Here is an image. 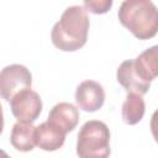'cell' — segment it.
<instances>
[{"label":"cell","instance_id":"6da1fadb","mask_svg":"<svg viewBox=\"0 0 158 158\" xmlns=\"http://www.w3.org/2000/svg\"><path fill=\"white\" fill-rule=\"evenodd\" d=\"M89 26L90 20L84 7L80 5L69 6L52 27V43L63 52H75L86 43Z\"/></svg>","mask_w":158,"mask_h":158},{"label":"cell","instance_id":"7a4b0ae2","mask_svg":"<svg viewBox=\"0 0 158 158\" xmlns=\"http://www.w3.org/2000/svg\"><path fill=\"white\" fill-rule=\"evenodd\" d=\"M117 17L136 38L149 40L158 32V11L149 0H125L121 2Z\"/></svg>","mask_w":158,"mask_h":158},{"label":"cell","instance_id":"3957f363","mask_svg":"<svg viewBox=\"0 0 158 158\" xmlns=\"http://www.w3.org/2000/svg\"><path fill=\"white\" fill-rule=\"evenodd\" d=\"M110 131L105 122L86 121L78 132L77 154L79 158H109Z\"/></svg>","mask_w":158,"mask_h":158},{"label":"cell","instance_id":"277c9868","mask_svg":"<svg viewBox=\"0 0 158 158\" xmlns=\"http://www.w3.org/2000/svg\"><path fill=\"white\" fill-rule=\"evenodd\" d=\"M32 74L22 64H10L0 70V98L10 101L17 93L30 89Z\"/></svg>","mask_w":158,"mask_h":158},{"label":"cell","instance_id":"5b68a950","mask_svg":"<svg viewBox=\"0 0 158 158\" xmlns=\"http://www.w3.org/2000/svg\"><path fill=\"white\" fill-rule=\"evenodd\" d=\"M10 107L17 122L32 123L42 111V99L40 94L31 88L25 89L10 100Z\"/></svg>","mask_w":158,"mask_h":158},{"label":"cell","instance_id":"8992f818","mask_svg":"<svg viewBox=\"0 0 158 158\" xmlns=\"http://www.w3.org/2000/svg\"><path fill=\"white\" fill-rule=\"evenodd\" d=\"M105 101V90L95 80L81 81L75 90V102L79 109L86 112H95L102 107Z\"/></svg>","mask_w":158,"mask_h":158},{"label":"cell","instance_id":"52a82bcc","mask_svg":"<svg viewBox=\"0 0 158 158\" xmlns=\"http://www.w3.org/2000/svg\"><path fill=\"white\" fill-rule=\"evenodd\" d=\"M47 121L67 135L77 127L79 111L70 102H58L51 109Z\"/></svg>","mask_w":158,"mask_h":158},{"label":"cell","instance_id":"ba28073f","mask_svg":"<svg viewBox=\"0 0 158 158\" xmlns=\"http://www.w3.org/2000/svg\"><path fill=\"white\" fill-rule=\"evenodd\" d=\"M116 79L127 93H136L143 95L148 93L151 88V84L143 81L137 74L133 65V59H127L118 65L116 70Z\"/></svg>","mask_w":158,"mask_h":158},{"label":"cell","instance_id":"9c48e42d","mask_svg":"<svg viewBox=\"0 0 158 158\" xmlns=\"http://www.w3.org/2000/svg\"><path fill=\"white\" fill-rule=\"evenodd\" d=\"M65 141V133L59 128L49 123L48 121L42 122L36 127L35 142L36 146L46 152H54L59 149Z\"/></svg>","mask_w":158,"mask_h":158},{"label":"cell","instance_id":"30bf717a","mask_svg":"<svg viewBox=\"0 0 158 158\" xmlns=\"http://www.w3.org/2000/svg\"><path fill=\"white\" fill-rule=\"evenodd\" d=\"M133 65L139 78L151 84L158 73V47L152 46L133 59Z\"/></svg>","mask_w":158,"mask_h":158},{"label":"cell","instance_id":"8fae6325","mask_svg":"<svg viewBox=\"0 0 158 158\" xmlns=\"http://www.w3.org/2000/svg\"><path fill=\"white\" fill-rule=\"evenodd\" d=\"M35 131H36V127H33L32 123L16 122L12 126L11 135H10V142L12 147L20 152L32 151L36 146Z\"/></svg>","mask_w":158,"mask_h":158},{"label":"cell","instance_id":"7c38bea8","mask_svg":"<svg viewBox=\"0 0 158 158\" xmlns=\"http://www.w3.org/2000/svg\"><path fill=\"white\" fill-rule=\"evenodd\" d=\"M144 111L146 104L142 95L136 93H128L126 100L122 104V121L126 125H136L143 118Z\"/></svg>","mask_w":158,"mask_h":158},{"label":"cell","instance_id":"4fadbf2b","mask_svg":"<svg viewBox=\"0 0 158 158\" xmlns=\"http://www.w3.org/2000/svg\"><path fill=\"white\" fill-rule=\"evenodd\" d=\"M111 6H112L111 0H85L83 4L85 11H89L95 15H101L107 12Z\"/></svg>","mask_w":158,"mask_h":158},{"label":"cell","instance_id":"5bb4252c","mask_svg":"<svg viewBox=\"0 0 158 158\" xmlns=\"http://www.w3.org/2000/svg\"><path fill=\"white\" fill-rule=\"evenodd\" d=\"M4 130V114H2V106L0 104V135Z\"/></svg>","mask_w":158,"mask_h":158},{"label":"cell","instance_id":"9a60e30c","mask_svg":"<svg viewBox=\"0 0 158 158\" xmlns=\"http://www.w3.org/2000/svg\"><path fill=\"white\" fill-rule=\"evenodd\" d=\"M0 158H11L5 151H2V149H0Z\"/></svg>","mask_w":158,"mask_h":158}]
</instances>
